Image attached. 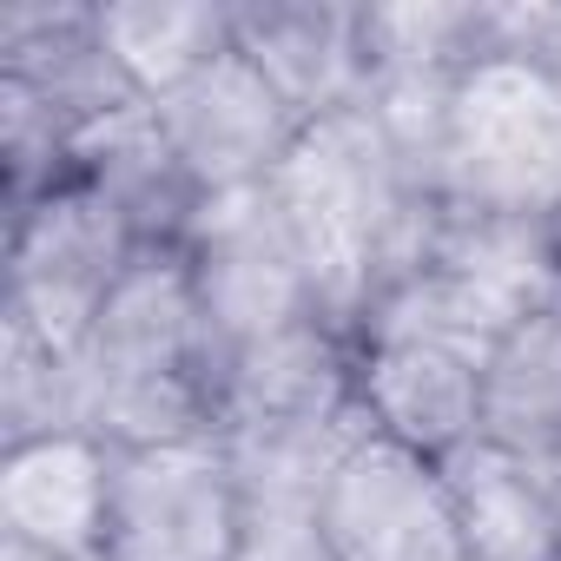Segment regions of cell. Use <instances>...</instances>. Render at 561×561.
Masks as SVG:
<instances>
[{
    "mask_svg": "<svg viewBox=\"0 0 561 561\" xmlns=\"http://www.w3.org/2000/svg\"><path fill=\"white\" fill-rule=\"evenodd\" d=\"M430 311L462 324L482 344H508L522 324L561 305V257L548 218L489 211V205H430L416 264L403 277Z\"/></svg>",
    "mask_w": 561,
    "mask_h": 561,
    "instance_id": "obj_7",
    "label": "cell"
},
{
    "mask_svg": "<svg viewBox=\"0 0 561 561\" xmlns=\"http://www.w3.org/2000/svg\"><path fill=\"white\" fill-rule=\"evenodd\" d=\"M548 231H554V257H561V205H554V218H548Z\"/></svg>",
    "mask_w": 561,
    "mask_h": 561,
    "instance_id": "obj_20",
    "label": "cell"
},
{
    "mask_svg": "<svg viewBox=\"0 0 561 561\" xmlns=\"http://www.w3.org/2000/svg\"><path fill=\"white\" fill-rule=\"evenodd\" d=\"M152 119H159V133H165V146L198 198L271 185V172L285 165V152L305 133V119L285 106V93L238 47L218 54L211 67H198L165 100H152Z\"/></svg>",
    "mask_w": 561,
    "mask_h": 561,
    "instance_id": "obj_11",
    "label": "cell"
},
{
    "mask_svg": "<svg viewBox=\"0 0 561 561\" xmlns=\"http://www.w3.org/2000/svg\"><path fill=\"white\" fill-rule=\"evenodd\" d=\"M231 34L305 126L370 93L364 8L351 0H231Z\"/></svg>",
    "mask_w": 561,
    "mask_h": 561,
    "instance_id": "obj_13",
    "label": "cell"
},
{
    "mask_svg": "<svg viewBox=\"0 0 561 561\" xmlns=\"http://www.w3.org/2000/svg\"><path fill=\"white\" fill-rule=\"evenodd\" d=\"M139 251L146 238L126 218V205L93 179L67 172L60 185L8 211V298H0V311L34 324L54 351L80 357Z\"/></svg>",
    "mask_w": 561,
    "mask_h": 561,
    "instance_id": "obj_5",
    "label": "cell"
},
{
    "mask_svg": "<svg viewBox=\"0 0 561 561\" xmlns=\"http://www.w3.org/2000/svg\"><path fill=\"white\" fill-rule=\"evenodd\" d=\"M179 251L192 264L205 324L218 337V377H225V357H238L244 344H264V337L291 331V324L324 318L318 285H311V271H305V251H298L291 225L277 218V205H271L264 185L257 192L205 198L198 218L185 225Z\"/></svg>",
    "mask_w": 561,
    "mask_h": 561,
    "instance_id": "obj_8",
    "label": "cell"
},
{
    "mask_svg": "<svg viewBox=\"0 0 561 561\" xmlns=\"http://www.w3.org/2000/svg\"><path fill=\"white\" fill-rule=\"evenodd\" d=\"M436 205L554 218L561 205V87L515 47L456 73L443 106Z\"/></svg>",
    "mask_w": 561,
    "mask_h": 561,
    "instance_id": "obj_4",
    "label": "cell"
},
{
    "mask_svg": "<svg viewBox=\"0 0 561 561\" xmlns=\"http://www.w3.org/2000/svg\"><path fill=\"white\" fill-rule=\"evenodd\" d=\"M318 528L337 561H469L443 462L377 430L324 482Z\"/></svg>",
    "mask_w": 561,
    "mask_h": 561,
    "instance_id": "obj_10",
    "label": "cell"
},
{
    "mask_svg": "<svg viewBox=\"0 0 561 561\" xmlns=\"http://www.w3.org/2000/svg\"><path fill=\"white\" fill-rule=\"evenodd\" d=\"M238 515L244 502L225 436L113 449L106 561H231Z\"/></svg>",
    "mask_w": 561,
    "mask_h": 561,
    "instance_id": "obj_9",
    "label": "cell"
},
{
    "mask_svg": "<svg viewBox=\"0 0 561 561\" xmlns=\"http://www.w3.org/2000/svg\"><path fill=\"white\" fill-rule=\"evenodd\" d=\"M238 502H244V515H238L231 561H337L324 528H318V502L257 495V489H238Z\"/></svg>",
    "mask_w": 561,
    "mask_h": 561,
    "instance_id": "obj_18",
    "label": "cell"
},
{
    "mask_svg": "<svg viewBox=\"0 0 561 561\" xmlns=\"http://www.w3.org/2000/svg\"><path fill=\"white\" fill-rule=\"evenodd\" d=\"M264 192L305 251L324 318L357 337L377 298H390L410 277L436 198L410 179L370 106L311 119Z\"/></svg>",
    "mask_w": 561,
    "mask_h": 561,
    "instance_id": "obj_1",
    "label": "cell"
},
{
    "mask_svg": "<svg viewBox=\"0 0 561 561\" xmlns=\"http://www.w3.org/2000/svg\"><path fill=\"white\" fill-rule=\"evenodd\" d=\"M469 561H561V489L528 456L476 436L443 456Z\"/></svg>",
    "mask_w": 561,
    "mask_h": 561,
    "instance_id": "obj_14",
    "label": "cell"
},
{
    "mask_svg": "<svg viewBox=\"0 0 561 561\" xmlns=\"http://www.w3.org/2000/svg\"><path fill=\"white\" fill-rule=\"evenodd\" d=\"M502 47L528 54L561 87V0H502Z\"/></svg>",
    "mask_w": 561,
    "mask_h": 561,
    "instance_id": "obj_19",
    "label": "cell"
},
{
    "mask_svg": "<svg viewBox=\"0 0 561 561\" xmlns=\"http://www.w3.org/2000/svg\"><path fill=\"white\" fill-rule=\"evenodd\" d=\"M113 443L54 430L0 449V541L34 561H106Z\"/></svg>",
    "mask_w": 561,
    "mask_h": 561,
    "instance_id": "obj_12",
    "label": "cell"
},
{
    "mask_svg": "<svg viewBox=\"0 0 561 561\" xmlns=\"http://www.w3.org/2000/svg\"><path fill=\"white\" fill-rule=\"evenodd\" d=\"M87 430L113 449L211 443L218 430V337L205 324L179 244H146L126 285L80 344Z\"/></svg>",
    "mask_w": 561,
    "mask_h": 561,
    "instance_id": "obj_2",
    "label": "cell"
},
{
    "mask_svg": "<svg viewBox=\"0 0 561 561\" xmlns=\"http://www.w3.org/2000/svg\"><path fill=\"white\" fill-rule=\"evenodd\" d=\"M100 41L139 100H165L198 67H211L218 54L238 47L231 0H106Z\"/></svg>",
    "mask_w": 561,
    "mask_h": 561,
    "instance_id": "obj_15",
    "label": "cell"
},
{
    "mask_svg": "<svg viewBox=\"0 0 561 561\" xmlns=\"http://www.w3.org/2000/svg\"><path fill=\"white\" fill-rule=\"evenodd\" d=\"M482 436L561 476V305L495 351Z\"/></svg>",
    "mask_w": 561,
    "mask_h": 561,
    "instance_id": "obj_16",
    "label": "cell"
},
{
    "mask_svg": "<svg viewBox=\"0 0 561 561\" xmlns=\"http://www.w3.org/2000/svg\"><path fill=\"white\" fill-rule=\"evenodd\" d=\"M139 106L100 41V8L14 0L0 14V165L8 211L73 172V146L113 113Z\"/></svg>",
    "mask_w": 561,
    "mask_h": 561,
    "instance_id": "obj_3",
    "label": "cell"
},
{
    "mask_svg": "<svg viewBox=\"0 0 561 561\" xmlns=\"http://www.w3.org/2000/svg\"><path fill=\"white\" fill-rule=\"evenodd\" d=\"M489 364L495 344L469 337L403 285L357 324V403L370 430L436 462L482 436Z\"/></svg>",
    "mask_w": 561,
    "mask_h": 561,
    "instance_id": "obj_6",
    "label": "cell"
},
{
    "mask_svg": "<svg viewBox=\"0 0 561 561\" xmlns=\"http://www.w3.org/2000/svg\"><path fill=\"white\" fill-rule=\"evenodd\" d=\"M0 430H8V443L54 436V430H87L80 357L54 351L14 311H0Z\"/></svg>",
    "mask_w": 561,
    "mask_h": 561,
    "instance_id": "obj_17",
    "label": "cell"
}]
</instances>
